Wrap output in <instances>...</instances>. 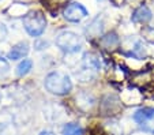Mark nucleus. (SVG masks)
Returning a JSON list of instances; mask_svg holds the SVG:
<instances>
[{
    "label": "nucleus",
    "instance_id": "f257e3e1",
    "mask_svg": "<svg viewBox=\"0 0 154 135\" xmlns=\"http://www.w3.org/2000/svg\"><path fill=\"white\" fill-rule=\"evenodd\" d=\"M44 85L49 93L56 94V96H66L72 89V82H71L70 76L60 71L48 74Z\"/></svg>",
    "mask_w": 154,
    "mask_h": 135
},
{
    "label": "nucleus",
    "instance_id": "f8f14e48",
    "mask_svg": "<svg viewBox=\"0 0 154 135\" xmlns=\"http://www.w3.org/2000/svg\"><path fill=\"white\" fill-rule=\"evenodd\" d=\"M0 135H15V128L11 126V123L0 124Z\"/></svg>",
    "mask_w": 154,
    "mask_h": 135
},
{
    "label": "nucleus",
    "instance_id": "39448f33",
    "mask_svg": "<svg viewBox=\"0 0 154 135\" xmlns=\"http://www.w3.org/2000/svg\"><path fill=\"white\" fill-rule=\"evenodd\" d=\"M63 17L67 19L68 22H72V23H78L82 19L87 17V10L85 8L82 4L72 2V3L67 4L66 8L63 10Z\"/></svg>",
    "mask_w": 154,
    "mask_h": 135
},
{
    "label": "nucleus",
    "instance_id": "1a4fd4ad",
    "mask_svg": "<svg viewBox=\"0 0 154 135\" xmlns=\"http://www.w3.org/2000/svg\"><path fill=\"white\" fill-rule=\"evenodd\" d=\"M83 128L76 123H67L61 128V135H83Z\"/></svg>",
    "mask_w": 154,
    "mask_h": 135
},
{
    "label": "nucleus",
    "instance_id": "4468645a",
    "mask_svg": "<svg viewBox=\"0 0 154 135\" xmlns=\"http://www.w3.org/2000/svg\"><path fill=\"white\" fill-rule=\"evenodd\" d=\"M40 135H56V134L52 131H42V132H40Z\"/></svg>",
    "mask_w": 154,
    "mask_h": 135
},
{
    "label": "nucleus",
    "instance_id": "ddd939ff",
    "mask_svg": "<svg viewBox=\"0 0 154 135\" xmlns=\"http://www.w3.org/2000/svg\"><path fill=\"white\" fill-rule=\"evenodd\" d=\"M6 35H7V29H6V26H4V23L0 22V40H4Z\"/></svg>",
    "mask_w": 154,
    "mask_h": 135
},
{
    "label": "nucleus",
    "instance_id": "0eeeda50",
    "mask_svg": "<svg viewBox=\"0 0 154 135\" xmlns=\"http://www.w3.org/2000/svg\"><path fill=\"white\" fill-rule=\"evenodd\" d=\"M29 53V44L27 42H18L12 47V49L8 52V59L11 60H19L23 59L25 56H27Z\"/></svg>",
    "mask_w": 154,
    "mask_h": 135
},
{
    "label": "nucleus",
    "instance_id": "7ed1b4c3",
    "mask_svg": "<svg viewBox=\"0 0 154 135\" xmlns=\"http://www.w3.org/2000/svg\"><path fill=\"white\" fill-rule=\"evenodd\" d=\"M56 45L66 53H75L81 49L82 41L81 37L76 33L64 30V32H60L56 35Z\"/></svg>",
    "mask_w": 154,
    "mask_h": 135
},
{
    "label": "nucleus",
    "instance_id": "6e6552de",
    "mask_svg": "<svg viewBox=\"0 0 154 135\" xmlns=\"http://www.w3.org/2000/svg\"><path fill=\"white\" fill-rule=\"evenodd\" d=\"M151 11L149 10V7L146 6H140L138 7L137 10L134 11V14H132V21L135 22V23H147L151 19Z\"/></svg>",
    "mask_w": 154,
    "mask_h": 135
},
{
    "label": "nucleus",
    "instance_id": "423d86ee",
    "mask_svg": "<svg viewBox=\"0 0 154 135\" xmlns=\"http://www.w3.org/2000/svg\"><path fill=\"white\" fill-rule=\"evenodd\" d=\"M101 63H100L98 56L93 52H87L83 56V66H82V72L86 74V79H91L94 75L100 71Z\"/></svg>",
    "mask_w": 154,
    "mask_h": 135
},
{
    "label": "nucleus",
    "instance_id": "20e7f679",
    "mask_svg": "<svg viewBox=\"0 0 154 135\" xmlns=\"http://www.w3.org/2000/svg\"><path fill=\"white\" fill-rule=\"evenodd\" d=\"M134 120L140 128L150 134H154V108L146 106L138 109L134 113Z\"/></svg>",
    "mask_w": 154,
    "mask_h": 135
},
{
    "label": "nucleus",
    "instance_id": "9d476101",
    "mask_svg": "<svg viewBox=\"0 0 154 135\" xmlns=\"http://www.w3.org/2000/svg\"><path fill=\"white\" fill-rule=\"evenodd\" d=\"M33 68V62L29 59H23L22 62L18 64L17 67V75L18 76H25L30 72V70Z\"/></svg>",
    "mask_w": 154,
    "mask_h": 135
},
{
    "label": "nucleus",
    "instance_id": "9b49d317",
    "mask_svg": "<svg viewBox=\"0 0 154 135\" xmlns=\"http://www.w3.org/2000/svg\"><path fill=\"white\" fill-rule=\"evenodd\" d=\"M10 72V63L4 57H0V79L6 78Z\"/></svg>",
    "mask_w": 154,
    "mask_h": 135
},
{
    "label": "nucleus",
    "instance_id": "f03ea898",
    "mask_svg": "<svg viewBox=\"0 0 154 135\" xmlns=\"http://www.w3.org/2000/svg\"><path fill=\"white\" fill-rule=\"evenodd\" d=\"M23 27L32 37H40L47 29V18L40 10H32L23 17Z\"/></svg>",
    "mask_w": 154,
    "mask_h": 135
}]
</instances>
